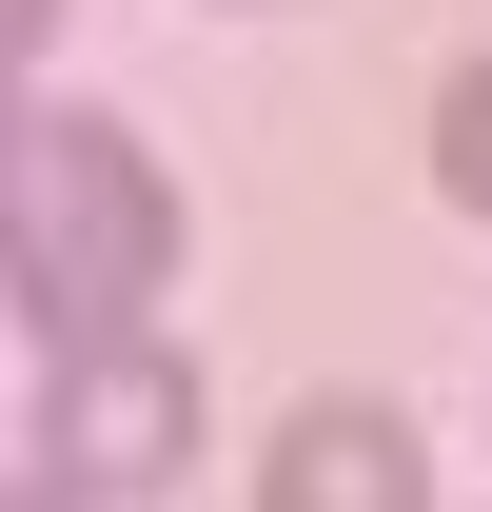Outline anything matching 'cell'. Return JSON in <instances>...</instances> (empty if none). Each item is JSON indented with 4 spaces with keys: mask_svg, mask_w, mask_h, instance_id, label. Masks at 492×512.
<instances>
[{
    "mask_svg": "<svg viewBox=\"0 0 492 512\" xmlns=\"http://www.w3.org/2000/svg\"><path fill=\"white\" fill-rule=\"evenodd\" d=\"M0 512H40V493H20V473H0Z\"/></svg>",
    "mask_w": 492,
    "mask_h": 512,
    "instance_id": "cell-6",
    "label": "cell"
},
{
    "mask_svg": "<svg viewBox=\"0 0 492 512\" xmlns=\"http://www.w3.org/2000/svg\"><path fill=\"white\" fill-rule=\"evenodd\" d=\"M0 256L60 335H119L158 296V256H178V178L119 119H0Z\"/></svg>",
    "mask_w": 492,
    "mask_h": 512,
    "instance_id": "cell-1",
    "label": "cell"
},
{
    "mask_svg": "<svg viewBox=\"0 0 492 512\" xmlns=\"http://www.w3.org/2000/svg\"><path fill=\"white\" fill-rule=\"evenodd\" d=\"M40 453H60L79 493H158L197 453V355H158V335H79L60 414H40Z\"/></svg>",
    "mask_w": 492,
    "mask_h": 512,
    "instance_id": "cell-2",
    "label": "cell"
},
{
    "mask_svg": "<svg viewBox=\"0 0 492 512\" xmlns=\"http://www.w3.org/2000/svg\"><path fill=\"white\" fill-rule=\"evenodd\" d=\"M256 512H433V473H414V434L374 394H296L276 453H256Z\"/></svg>",
    "mask_w": 492,
    "mask_h": 512,
    "instance_id": "cell-3",
    "label": "cell"
},
{
    "mask_svg": "<svg viewBox=\"0 0 492 512\" xmlns=\"http://www.w3.org/2000/svg\"><path fill=\"white\" fill-rule=\"evenodd\" d=\"M40 20H60V0H0V60H20V40H40Z\"/></svg>",
    "mask_w": 492,
    "mask_h": 512,
    "instance_id": "cell-5",
    "label": "cell"
},
{
    "mask_svg": "<svg viewBox=\"0 0 492 512\" xmlns=\"http://www.w3.org/2000/svg\"><path fill=\"white\" fill-rule=\"evenodd\" d=\"M433 178H453V217H492V60L453 79V119H433Z\"/></svg>",
    "mask_w": 492,
    "mask_h": 512,
    "instance_id": "cell-4",
    "label": "cell"
}]
</instances>
